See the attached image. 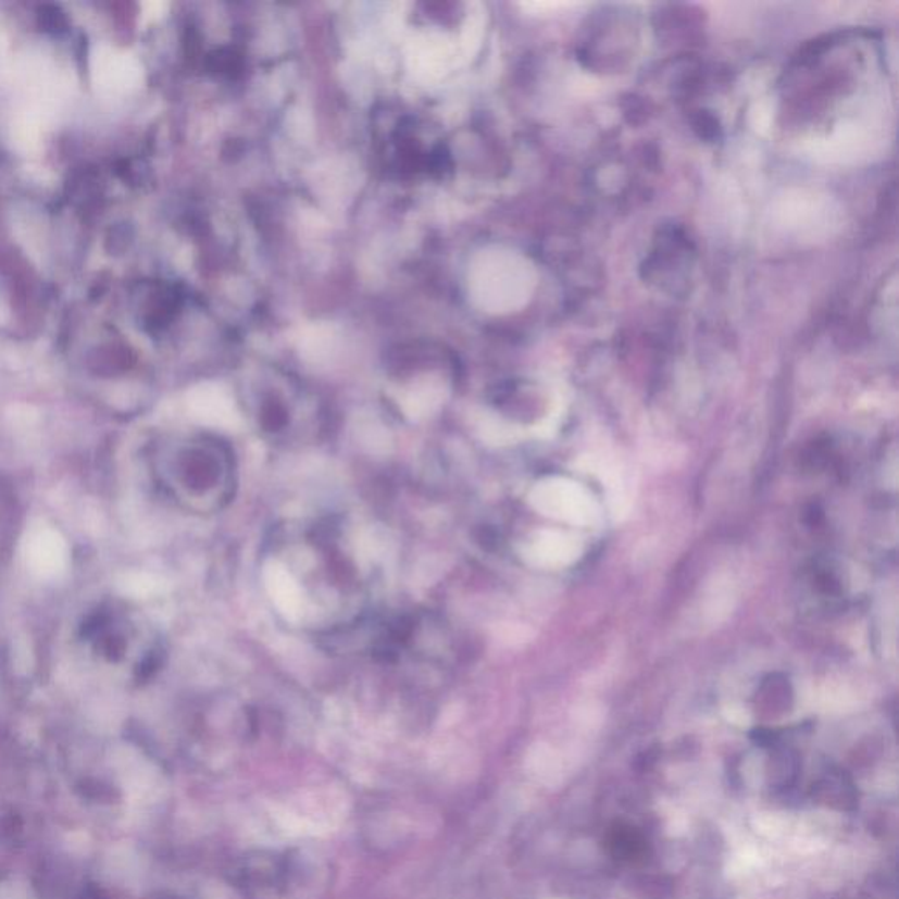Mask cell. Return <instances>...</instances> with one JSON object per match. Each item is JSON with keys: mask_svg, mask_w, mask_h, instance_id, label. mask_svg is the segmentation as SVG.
<instances>
[{"mask_svg": "<svg viewBox=\"0 0 899 899\" xmlns=\"http://www.w3.org/2000/svg\"><path fill=\"white\" fill-rule=\"evenodd\" d=\"M196 411L202 424L211 425L216 429L234 430L241 425L233 398L220 388H205L199 394L196 402Z\"/></svg>", "mask_w": 899, "mask_h": 899, "instance_id": "cell-2", "label": "cell"}, {"mask_svg": "<svg viewBox=\"0 0 899 899\" xmlns=\"http://www.w3.org/2000/svg\"><path fill=\"white\" fill-rule=\"evenodd\" d=\"M812 796L817 803L826 804L836 810H854L858 807V790L849 776L832 773L819 781L812 789Z\"/></svg>", "mask_w": 899, "mask_h": 899, "instance_id": "cell-3", "label": "cell"}, {"mask_svg": "<svg viewBox=\"0 0 899 899\" xmlns=\"http://www.w3.org/2000/svg\"><path fill=\"white\" fill-rule=\"evenodd\" d=\"M799 772L801 761L798 753L790 749H778L767 763V782L775 789H789L798 781Z\"/></svg>", "mask_w": 899, "mask_h": 899, "instance_id": "cell-5", "label": "cell"}, {"mask_svg": "<svg viewBox=\"0 0 899 899\" xmlns=\"http://www.w3.org/2000/svg\"><path fill=\"white\" fill-rule=\"evenodd\" d=\"M750 738H752L753 744H758L759 747H775L776 741H778L776 731L767 729V727L753 729Z\"/></svg>", "mask_w": 899, "mask_h": 899, "instance_id": "cell-7", "label": "cell"}, {"mask_svg": "<svg viewBox=\"0 0 899 899\" xmlns=\"http://www.w3.org/2000/svg\"><path fill=\"white\" fill-rule=\"evenodd\" d=\"M629 887L641 899H670L673 895V881L664 875H636Z\"/></svg>", "mask_w": 899, "mask_h": 899, "instance_id": "cell-6", "label": "cell"}, {"mask_svg": "<svg viewBox=\"0 0 899 899\" xmlns=\"http://www.w3.org/2000/svg\"><path fill=\"white\" fill-rule=\"evenodd\" d=\"M608 845L615 859L626 863H639L649 854L645 836L629 824H615L608 836Z\"/></svg>", "mask_w": 899, "mask_h": 899, "instance_id": "cell-4", "label": "cell"}, {"mask_svg": "<svg viewBox=\"0 0 899 899\" xmlns=\"http://www.w3.org/2000/svg\"><path fill=\"white\" fill-rule=\"evenodd\" d=\"M264 584L278 612L287 621H299L302 612V594L290 571L278 561L265 562Z\"/></svg>", "mask_w": 899, "mask_h": 899, "instance_id": "cell-1", "label": "cell"}]
</instances>
